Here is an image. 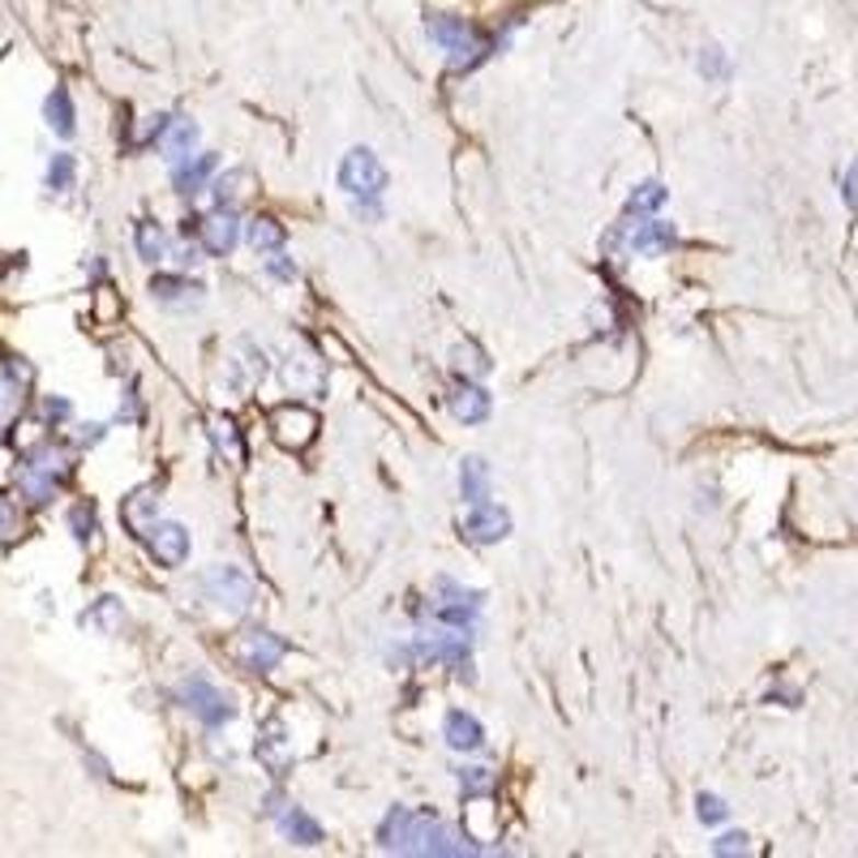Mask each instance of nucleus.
<instances>
[{
    "instance_id": "obj_7",
    "label": "nucleus",
    "mask_w": 858,
    "mask_h": 858,
    "mask_svg": "<svg viewBox=\"0 0 858 858\" xmlns=\"http://www.w3.org/2000/svg\"><path fill=\"white\" fill-rule=\"evenodd\" d=\"M142 541H147V550L155 554V562L168 567V571H176V567L190 562V528L176 524V519H155L151 528L142 533Z\"/></svg>"
},
{
    "instance_id": "obj_1",
    "label": "nucleus",
    "mask_w": 858,
    "mask_h": 858,
    "mask_svg": "<svg viewBox=\"0 0 858 858\" xmlns=\"http://www.w3.org/2000/svg\"><path fill=\"white\" fill-rule=\"evenodd\" d=\"M425 35H430V44H438V48L447 52L451 69H472V65L485 60V52H490V44H485L464 18H455V13H434V18L425 22Z\"/></svg>"
},
{
    "instance_id": "obj_36",
    "label": "nucleus",
    "mask_w": 858,
    "mask_h": 858,
    "mask_svg": "<svg viewBox=\"0 0 858 858\" xmlns=\"http://www.w3.org/2000/svg\"><path fill=\"white\" fill-rule=\"evenodd\" d=\"M696 815H700V824H721L730 808H725V799H717V794H700L696 799Z\"/></svg>"
},
{
    "instance_id": "obj_14",
    "label": "nucleus",
    "mask_w": 858,
    "mask_h": 858,
    "mask_svg": "<svg viewBox=\"0 0 858 858\" xmlns=\"http://www.w3.org/2000/svg\"><path fill=\"white\" fill-rule=\"evenodd\" d=\"M490 408H494V400H490V391H485V387H477V382H468V378L455 387V396H451L455 421H464V425H481V421L490 416Z\"/></svg>"
},
{
    "instance_id": "obj_27",
    "label": "nucleus",
    "mask_w": 858,
    "mask_h": 858,
    "mask_svg": "<svg viewBox=\"0 0 858 858\" xmlns=\"http://www.w3.org/2000/svg\"><path fill=\"white\" fill-rule=\"evenodd\" d=\"M665 198H670V190L661 181H640L631 190V198H627V215H653V210L665 206Z\"/></svg>"
},
{
    "instance_id": "obj_41",
    "label": "nucleus",
    "mask_w": 858,
    "mask_h": 858,
    "mask_svg": "<svg viewBox=\"0 0 858 858\" xmlns=\"http://www.w3.org/2000/svg\"><path fill=\"white\" fill-rule=\"evenodd\" d=\"M176 262H181V266H198L203 258H198V250H194V245H181V250H176Z\"/></svg>"
},
{
    "instance_id": "obj_32",
    "label": "nucleus",
    "mask_w": 858,
    "mask_h": 858,
    "mask_svg": "<svg viewBox=\"0 0 858 858\" xmlns=\"http://www.w3.org/2000/svg\"><path fill=\"white\" fill-rule=\"evenodd\" d=\"M73 181H78V163H73V155H52L48 163V190L56 194H65V190H73Z\"/></svg>"
},
{
    "instance_id": "obj_13",
    "label": "nucleus",
    "mask_w": 858,
    "mask_h": 858,
    "mask_svg": "<svg viewBox=\"0 0 858 858\" xmlns=\"http://www.w3.org/2000/svg\"><path fill=\"white\" fill-rule=\"evenodd\" d=\"M443 739H447V747L451 752H481L485 747V725L472 717V712H464V708H451L447 712V721H443Z\"/></svg>"
},
{
    "instance_id": "obj_26",
    "label": "nucleus",
    "mask_w": 858,
    "mask_h": 858,
    "mask_svg": "<svg viewBox=\"0 0 858 858\" xmlns=\"http://www.w3.org/2000/svg\"><path fill=\"white\" fill-rule=\"evenodd\" d=\"M44 116H48V125L60 134V138H69V134L78 129V125H73V121H78V116H73V100H69V91H65V87H56V91L48 95Z\"/></svg>"
},
{
    "instance_id": "obj_4",
    "label": "nucleus",
    "mask_w": 858,
    "mask_h": 858,
    "mask_svg": "<svg viewBox=\"0 0 858 858\" xmlns=\"http://www.w3.org/2000/svg\"><path fill=\"white\" fill-rule=\"evenodd\" d=\"M181 705L190 708V717H198V721L210 725V730H219V725H228V721L237 717L232 696H228L224 687H215L210 678H185V683H181Z\"/></svg>"
},
{
    "instance_id": "obj_38",
    "label": "nucleus",
    "mask_w": 858,
    "mask_h": 858,
    "mask_svg": "<svg viewBox=\"0 0 858 858\" xmlns=\"http://www.w3.org/2000/svg\"><path fill=\"white\" fill-rule=\"evenodd\" d=\"M22 533V515L9 499H0V541H13Z\"/></svg>"
},
{
    "instance_id": "obj_18",
    "label": "nucleus",
    "mask_w": 858,
    "mask_h": 858,
    "mask_svg": "<svg viewBox=\"0 0 858 858\" xmlns=\"http://www.w3.org/2000/svg\"><path fill=\"white\" fill-rule=\"evenodd\" d=\"M151 297L159 305H194L203 297V284L198 279H185V275H155Z\"/></svg>"
},
{
    "instance_id": "obj_12",
    "label": "nucleus",
    "mask_w": 858,
    "mask_h": 858,
    "mask_svg": "<svg viewBox=\"0 0 858 858\" xmlns=\"http://www.w3.org/2000/svg\"><path fill=\"white\" fill-rule=\"evenodd\" d=\"M198 241H203V253H210V258H228V253L237 250V241H241L237 210L232 206H219L210 219H198Z\"/></svg>"
},
{
    "instance_id": "obj_34",
    "label": "nucleus",
    "mask_w": 858,
    "mask_h": 858,
    "mask_svg": "<svg viewBox=\"0 0 858 858\" xmlns=\"http://www.w3.org/2000/svg\"><path fill=\"white\" fill-rule=\"evenodd\" d=\"M26 382V378H22ZM22 382H18V374L13 369H0V421H9L18 404H22Z\"/></svg>"
},
{
    "instance_id": "obj_39",
    "label": "nucleus",
    "mask_w": 858,
    "mask_h": 858,
    "mask_svg": "<svg viewBox=\"0 0 858 858\" xmlns=\"http://www.w3.org/2000/svg\"><path fill=\"white\" fill-rule=\"evenodd\" d=\"M842 203L850 206V210H858V163H850L846 176H842Z\"/></svg>"
},
{
    "instance_id": "obj_40",
    "label": "nucleus",
    "mask_w": 858,
    "mask_h": 858,
    "mask_svg": "<svg viewBox=\"0 0 858 858\" xmlns=\"http://www.w3.org/2000/svg\"><path fill=\"white\" fill-rule=\"evenodd\" d=\"M44 412H48L52 421H65L69 416V400H44Z\"/></svg>"
},
{
    "instance_id": "obj_35",
    "label": "nucleus",
    "mask_w": 858,
    "mask_h": 858,
    "mask_svg": "<svg viewBox=\"0 0 858 858\" xmlns=\"http://www.w3.org/2000/svg\"><path fill=\"white\" fill-rule=\"evenodd\" d=\"M712 855L717 858H730V855H752V837L747 833H725L712 842Z\"/></svg>"
},
{
    "instance_id": "obj_21",
    "label": "nucleus",
    "mask_w": 858,
    "mask_h": 858,
    "mask_svg": "<svg viewBox=\"0 0 858 858\" xmlns=\"http://www.w3.org/2000/svg\"><path fill=\"white\" fill-rule=\"evenodd\" d=\"M245 237H250L253 253H275L288 245V228L275 215H253L250 224H245Z\"/></svg>"
},
{
    "instance_id": "obj_29",
    "label": "nucleus",
    "mask_w": 858,
    "mask_h": 858,
    "mask_svg": "<svg viewBox=\"0 0 858 858\" xmlns=\"http://www.w3.org/2000/svg\"><path fill=\"white\" fill-rule=\"evenodd\" d=\"M696 69H700L705 82H725V78H730V52L708 44V48H700V56H696Z\"/></svg>"
},
{
    "instance_id": "obj_15",
    "label": "nucleus",
    "mask_w": 858,
    "mask_h": 858,
    "mask_svg": "<svg viewBox=\"0 0 858 858\" xmlns=\"http://www.w3.org/2000/svg\"><path fill=\"white\" fill-rule=\"evenodd\" d=\"M198 125L194 121H168V129H163V138H159V151H163V159L176 168V163H185L190 155L198 151Z\"/></svg>"
},
{
    "instance_id": "obj_20",
    "label": "nucleus",
    "mask_w": 858,
    "mask_h": 858,
    "mask_svg": "<svg viewBox=\"0 0 858 858\" xmlns=\"http://www.w3.org/2000/svg\"><path fill=\"white\" fill-rule=\"evenodd\" d=\"M279 378H284V387H288L293 396L318 391V387H322V361H313V356H288Z\"/></svg>"
},
{
    "instance_id": "obj_8",
    "label": "nucleus",
    "mask_w": 858,
    "mask_h": 858,
    "mask_svg": "<svg viewBox=\"0 0 858 858\" xmlns=\"http://www.w3.org/2000/svg\"><path fill=\"white\" fill-rule=\"evenodd\" d=\"M253 756L258 764L275 777V781H284L288 773H293V739H288V730H284V721H266L262 725V734H258V743H253Z\"/></svg>"
},
{
    "instance_id": "obj_23",
    "label": "nucleus",
    "mask_w": 858,
    "mask_h": 858,
    "mask_svg": "<svg viewBox=\"0 0 858 858\" xmlns=\"http://www.w3.org/2000/svg\"><path fill=\"white\" fill-rule=\"evenodd\" d=\"M279 833H284L293 846H318V842H322V824L301 808H288L279 815Z\"/></svg>"
},
{
    "instance_id": "obj_17",
    "label": "nucleus",
    "mask_w": 858,
    "mask_h": 858,
    "mask_svg": "<svg viewBox=\"0 0 858 858\" xmlns=\"http://www.w3.org/2000/svg\"><path fill=\"white\" fill-rule=\"evenodd\" d=\"M87 631H95V636H121V627H125V606H121V597H100L91 609H82V618H78Z\"/></svg>"
},
{
    "instance_id": "obj_3",
    "label": "nucleus",
    "mask_w": 858,
    "mask_h": 858,
    "mask_svg": "<svg viewBox=\"0 0 858 858\" xmlns=\"http://www.w3.org/2000/svg\"><path fill=\"white\" fill-rule=\"evenodd\" d=\"M203 593L206 602H215L228 614H245L258 602V588H253V580L241 567H210L203 575Z\"/></svg>"
},
{
    "instance_id": "obj_16",
    "label": "nucleus",
    "mask_w": 858,
    "mask_h": 858,
    "mask_svg": "<svg viewBox=\"0 0 858 858\" xmlns=\"http://www.w3.org/2000/svg\"><path fill=\"white\" fill-rule=\"evenodd\" d=\"M459 499L468 506L477 503H490V464L481 455H468L459 464Z\"/></svg>"
},
{
    "instance_id": "obj_11",
    "label": "nucleus",
    "mask_w": 858,
    "mask_h": 858,
    "mask_svg": "<svg viewBox=\"0 0 858 858\" xmlns=\"http://www.w3.org/2000/svg\"><path fill=\"white\" fill-rule=\"evenodd\" d=\"M678 232L674 224H661V219H644V224H622V245L636 258H661L665 250H674Z\"/></svg>"
},
{
    "instance_id": "obj_22",
    "label": "nucleus",
    "mask_w": 858,
    "mask_h": 858,
    "mask_svg": "<svg viewBox=\"0 0 858 858\" xmlns=\"http://www.w3.org/2000/svg\"><path fill=\"white\" fill-rule=\"evenodd\" d=\"M215 168H219L215 155H190L185 163H176V176H172V181H176V194H190V198H194L206 181L215 176Z\"/></svg>"
},
{
    "instance_id": "obj_33",
    "label": "nucleus",
    "mask_w": 858,
    "mask_h": 858,
    "mask_svg": "<svg viewBox=\"0 0 858 858\" xmlns=\"http://www.w3.org/2000/svg\"><path fill=\"white\" fill-rule=\"evenodd\" d=\"M69 528H73V541L78 546H87V541H95V533H100V524H95V506L78 503L69 511Z\"/></svg>"
},
{
    "instance_id": "obj_31",
    "label": "nucleus",
    "mask_w": 858,
    "mask_h": 858,
    "mask_svg": "<svg viewBox=\"0 0 858 858\" xmlns=\"http://www.w3.org/2000/svg\"><path fill=\"white\" fill-rule=\"evenodd\" d=\"M451 356H455V369H459L464 378H485V374H490V356L481 353L477 344H459Z\"/></svg>"
},
{
    "instance_id": "obj_19",
    "label": "nucleus",
    "mask_w": 858,
    "mask_h": 858,
    "mask_svg": "<svg viewBox=\"0 0 858 858\" xmlns=\"http://www.w3.org/2000/svg\"><path fill=\"white\" fill-rule=\"evenodd\" d=\"M155 506H159V499H155L151 485L134 490V494L121 503V519H125V528H129L134 537H142V533H147V528L155 524Z\"/></svg>"
},
{
    "instance_id": "obj_30",
    "label": "nucleus",
    "mask_w": 858,
    "mask_h": 858,
    "mask_svg": "<svg viewBox=\"0 0 858 858\" xmlns=\"http://www.w3.org/2000/svg\"><path fill=\"white\" fill-rule=\"evenodd\" d=\"M455 781H459V790H464L468 799H481V794H490V790H494V773H490V768H481V764L455 768Z\"/></svg>"
},
{
    "instance_id": "obj_28",
    "label": "nucleus",
    "mask_w": 858,
    "mask_h": 858,
    "mask_svg": "<svg viewBox=\"0 0 858 858\" xmlns=\"http://www.w3.org/2000/svg\"><path fill=\"white\" fill-rule=\"evenodd\" d=\"M134 241H138V258H142V262H163V258H168V237H163V228L151 224V219L138 224Z\"/></svg>"
},
{
    "instance_id": "obj_6",
    "label": "nucleus",
    "mask_w": 858,
    "mask_h": 858,
    "mask_svg": "<svg viewBox=\"0 0 858 858\" xmlns=\"http://www.w3.org/2000/svg\"><path fill=\"white\" fill-rule=\"evenodd\" d=\"M284 653H288V644H284L275 631H258V627L241 631V636H237V649H232L237 665L250 670V674H271V670L284 661Z\"/></svg>"
},
{
    "instance_id": "obj_9",
    "label": "nucleus",
    "mask_w": 858,
    "mask_h": 858,
    "mask_svg": "<svg viewBox=\"0 0 858 858\" xmlns=\"http://www.w3.org/2000/svg\"><path fill=\"white\" fill-rule=\"evenodd\" d=\"M464 541L472 546H499L506 533H511V511L499 503H477L464 515Z\"/></svg>"
},
{
    "instance_id": "obj_37",
    "label": "nucleus",
    "mask_w": 858,
    "mask_h": 858,
    "mask_svg": "<svg viewBox=\"0 0 858 858\" xmlns=\"http://www.w3.org/2000/svg\"><path fill=\"white\" fill-rule=\"evenodd\" d=\"M266 275H271V279H284V284H293V279H297V262H293V258H288L284 250H275L271 258H266Z\"/></svg>"
},
{
    "instance_id": "obj_24",
    "label": "nucleus",
    "mask_w": 858,
    "mask_h": 858,
    "mask_svg": "<svg viewBox=\"0 0 858 858\" xmlns=\"http://www.w3.org/2000/svg\"><path fill=\"white\" fill-rule=\"evenodd\" d=\"M206 438L215 443V451L219 455H228L232 464L245 455V447H241V434H237V425H232V416H206Z\"/></svg>"
},
{
    "instance_id": "obj_25",
    "label": "nucleus",
    "mask_w": 858,
    "mask_h": 858,
    "mask_svg": "<svg viewBox=\"0 0 858 858\" xmlns=\"http://www.w3.org/2000/svg\"><path fill=\"white\" fill-rule=\"evenodd\" d=\"M253 176L245 168H232V172H224L219 181H210V190H215V206H237L245 194H250Z\"/></svg>"
},
{
    "instance_id": "obj_2",
    "label": "nucleus",
    "mask_w": 858,
    "mask_h": 858,
    "mask_svg": "<svg viewBox=\"0 0 858 858\" xmlns=\"http://www.w3.org/2000/svg\"><path fill=\"white\" fill-rule=\"evenodd\" d=\"M387 168L382 159L369 151V147H353V151L340 159V190L353 198V203H378L387 194Z\"/></svg>"
},
{
    "instance_id": "obj_10",
    "label": "nucleus",
    "mask_w": 858,
    "mask_h": 858,
    "mask_svg": "<svg viewBox=\"0 0 858 858\" xmlns=\"http://www.w3.org/2000/svg\"><path fill=\"white\" fill-rule=\"evenodd\" d=\"M266 353L258 348V344H250V340H241L237 348H232V356H228V365H224V378H228V387L237 391V396H245V391H253L262 378H266Z\"/></svg>"
},
{
    "instance_id": "obj_5",
    "label": "nucleus",
    "mask_w": 858,
    "mask_h": 858,
    "mask_svg": "<svg viewBox=\"0 0 858 858\" xmlns=\"http://www.w3.org/2000/svg\"><path fill=\"white\" fill-rule=\"evenodd\" d=\"M271 434H275V443L279 447H288V451H305L313 438H318V412L305 404H279L271 412Z\"/></svg>"
}]
</instances>
